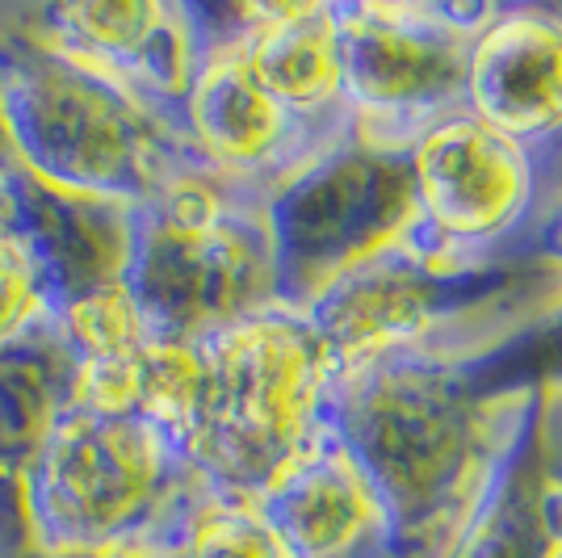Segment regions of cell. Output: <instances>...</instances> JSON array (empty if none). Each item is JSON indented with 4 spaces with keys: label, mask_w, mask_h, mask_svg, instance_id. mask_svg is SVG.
<instances>
[{
    "label": "cell",
    "mask_w": 562,
    "mask_h": 558,
    "mask_svg": "<svg viewBox=\"0 0 562 558\" xmlns=\"http://www.w3.org/2000/svg\"><path fill=\"white\" fill-rule=\"evenodd\" d=\"M492 13V0H336L352 131L412 152L428 131L470 114V51Z\"/></svg>",
    "instance_id": "7"
},
{
    "label": "cell",
    "mask_w": 562,
    "mask_h": 558,
    "mask_svg": "<svg viewBox=\"0 0 562 558\" xmlns=\"http://www.w3.org/2000/svg\"><path fill=\"white\" fill-rule=\"evenodd\" d=\"M68 387L71 361L55 332L0 353V555H30L22 479Z\"/></svg>",
    "instance_id": "17"
},
{
    "label": "cell",
    "mask_w": 562,
    "mask_h": 558,
    "mask_svg": "<svg viewBox=\"0 0 562 558\" xmlns=\"http://www.w3.org/2000/svg\"><path fill=\"white\" fill-rule=\"evenodd\" d=\"M467 110L546 164L562 135V4H495L470 51Z\"/></svg>",
    "instance_id": "13"
},
{
    "label": "cell",
    "mask_w": 562,
    "mask_h": 558,
    "mask_svg": "<svg viewBox=\"0 0 562 558\" xmlns=\"http://www.w3.org/2000/svg\"><path fill=\"white\" fill-rule=\"evenodd\" d=\"M416 219L398 239L432 265L474 269L516 260L541 202L538 164L479 118H449L412 147Z\"/></svg>",
    "instance_id": "9"
},
{
    "label": "cell",
    "mask_w": 562,
    "mask_h": 558,
    "mask_svg": "<svg viewBox=\"0 0 562 558\" xmlns=\"http://www.w3.org/2000/svg\"><path fill=\"white\" fill-rule=\"evenodd\" d=\"M105 558H186L181 550H151V555H105Z\"/></svg>",
    "instance_id": "23"
},
{
    "label": "cell",
    "mask_w": 562,
    "mask_h": 558,
    "mask_svg": "<svg viewBox=\"0 0 562 558\" xmlns=\"http://www.w3.org/2000/svg\"><path fill=\"white\" fill-rule=\"evenodd\" d=\"M257 504L290 558H382V504L331 428Z\"/></svg>",
    "instance_id": "15"
},
{
    "label": "cell",
    "mask_w": 562,
    "mask_h": 558,
    "mask_svg": "<svg viewBox=\"0 0 562 558\" xmlns=\"http://www.w3.org/2000/svg\"><path fill=\"white\" fill-rule=\"evenodd\" d=\"M412 219V152L374 147L349 131L265 198L278 306L303 311L352 265L398 244Z\"/></svg>",
    "instance_id": "8"
},
{
    "label": "cell",
    "mask_w": 562,
    "mask_h": 558,
    "mask_svg": "<svg viewBox=\"0 0 562 558\" xmlns=\"http://www.w3.org/2000/svg\"><path fill=\"white\" fill-rule=\"evenodd\" d=\"M126 290L160 341L202 345L214 332L278 306L265 193L218 177L211 164L172 172L135 207Z\"/></svg>",
    "instance_id": "5"
},
{
    "label": "cell",
    "mask_w": 562,
    "mask_h": 558,
    "mask_svg": "<svg viewBox=\"0 0 562 558\" xmlns=\"http://www.w3.org/2000/svg\"><path fill=\"white\" fill-rule=\"evenodd\" d=\"M495 403L479 353H382L336 373L328 428L382 504V558H446L492 454Z\"/></svg>",
    "instance_id": "1"
},
{
    "label": "cell",
    "mask_w": 562,
    "mask_h": 558,
    "mask_svg": "<svg viewBox=\"0 0 562 558\" xmlns=\"http://www.w3.org/2000/svg\"><path fill=\"white\" fill-rule=\"evenodd\" d=\"M0 147L43 186L126 207L202 160L177 118L55 51L18 9L0 13Z\"/></svg>",
    "instance_id": "3"
},
{
    "label": "cell",
    "mask_w": 562,
    "mask_h": 558,
    "mask_svg": "<svg viewBox=\"0 0 562 558\" xmlns=\"http://www.w3.org/2000/svg\"><path fill=\"white\" fill-rule=\"evenodd\" d=\"M13 227L43 260L59 303L126 286L131 248H135V207L64 193L18 168Z\"/></svg>",
    "instance_id": "16"
},
{
    "label": "cell",
    "mask_w": 562,
    "mask_h": 558,
    "mask_svg": "<svg viewBox=\"0 0 562 558\" xmlns=\"http://www.w3.org/2000/svg\"><path fill=\"white\" fill-rule=\"evenodd\" d=\"M211 38L235 43L248 71L290 114L324 135H349L345 55L336 0L306 4H202Z\"/></svg>",
    "instance_id": "12"
},
{
    "label": "cell",
    "mask_w": 562,
    "mask_h": 558,
    "mask_svg": "<svg viewBox=\"0 0 562 558\" xmlns=\"http://www.w3.org/2000/svg\"><path fill=\"white\" fill-rule=\"evenodd\" d=\"M513 256L516 260H533V265H550V269L562 274V193L541 202Z\"/></svg>",
    "instance_id": "20"
},
{
    "label": "cell",
    "mask_w": 562,
    "mask_h": 558,
    "mask_svg": "<svg viewBox=\"0 0 562 558\" xmlns=\"http://www.w3.org/2000/svg\"><path fill=\"white\" fill-rule=\"evenodd\" d=\"M214 491L151 420L64 399L25 466L22 516L34 558L181 550Z\"/></svg>",
    "instance_id": "2"
},
{
    "label": "cell",
    "mask_w": 562,
    "mask_h": 558,
    "mask_svg": "<svg viewBox=\"0 0 562 558\" xmlns=\"http://www.w3.org/2000/svg\"><path fill=\"white\" fill-rule=\"evenodd\" d=\"M186 558H290L257 500L218 495L198 509L181 542Z\"/></svg>",
    "instance_id": "19"
},
{
    "label": "cell",
    "mask_w": 562,
    "mask_h": 558,
    "mask_svg": "<svg viewBox=\"0 0 562 558\" xmlns=\"http://www.w3.org/2000/svg\"><path fill=\"white\" fill-rule=\"evenodd\" d=\"M13 214H18V164L0 147V227H13Z\"/></svg>",
    "instance_id": "21"
},
{
    "label": "cell",
    "mask_w": 562,
    "mask_h": 558,
    "mask_svg": "<svg viewBox=\"0 0 562 558\" xmlns=\"http://www.w3.org/2000/svg\"><path fill=\"white\" fill-rule=\"evenodd\" d=\"M181 122L193 152L218 177L257 189L265 198L306 160L345 140V135H324L299 114H290L248 71L239 47L223 38H211L206 64L189 89Z\"/></svg>",
    "instance_id": "11"
},
{
    "label": "cell",
    "mask_w": 562,
    "mask_h": 558,
    "mask_svg": "<svg viewBox=\"0 0 562 558\" xmlns=\"http://www.w3.org/2000/svg\"><path fill=\"white\" fill-rule=\"evenodd\" d=\"M0 558H34V555H0Z\"/></svg>",
    "instance_id": "24"
},
{
    "label": "cell",
    "mask_w": 562,
    "mask_h": 558,
    "mask_svg": "<svg viewBox=\"0 0 562 558\" xmlns=\"http://www.w3.org/2000/svg\"><path fill=\"white\" fill-rule=\"evenodd\" d=\"M559 303L562 274L550 265L495 260L453 269L391 244L315 294L303 320L324 341L331 370L349 373L382 353H487Z\"/></svg>",
    "instance_id": "4"
},
{
    "label": "cell",
    "mask_w": 562,
    "mask_h": 558,
    "mask_svg": "<svg viewBox=\"0 0 562 558\" xmlns=\"http://www.w3.org/2000/svg\"><path fill=\"white\" fill-rule=\"evenodd\" d=\"M336 370L303 311H260L202 341L189 458L218 495L260 500L328 437Z\"/></svg>",
    "instance_id": "6"
},
{
    "label": "cell",
    "mask_w": 562,
    "mask_h": 558,
    "mask_svg": "<svg viewBox=\"0 0 562 558\" xmlns=\"http://www.w3.org/2000/svg\"><path fill=\"white\" fill-rule=\"evenodd\" d=\"M18 13L55 51L177 122L211 51L206 13L186 0H59Z\"/></svg>",
    "instance_id": "10"
},
{
    "label": "cell",
    "mask_w": 562,
    "mask_h": 558,
    "mask_svg": "<svg viewBox=\"0 0 562 558\" xmlns=\"http://www.w3.org/2000/svg\"><path fill=\"white\" fill-rule=\"evenodd\" d=\"M55 286L30 239L18 227H0V353L55 332Z\"/></svg>",
    "instance_id": "18"
},
{
    "label": "cell",
    "mask_w": 562,
    "mask_h": 558,
    "mask_svg": "<svg viewBox=\"0 0 562 558\" xmlns=\"http://www.w3.org/2000/svg\"><path fill=\"white\" fill-rule=\"evenodd\" d=\"M538 189H541V202H550L554 193H562V135H559V143H554V152L546 156V164L538 168Z\"/></svg>",
    "instance_id": "22"
},
{
    "label": "cell",
    "mask_w": 562,
    "mask_h": 558,
    "mask_svg": "<svg viewBox=\"0 0 562 558\" xmlns=\"http://www.w3.org/2000/svg\"><path fill=\"white\" fill-rule=\"evenodd\" d=\"M546 391L520 387L495 403V437L479 491L446 558H550V462L541 442Z\"/></svg>",
    "instance_id": "14"
}]
</instances>
